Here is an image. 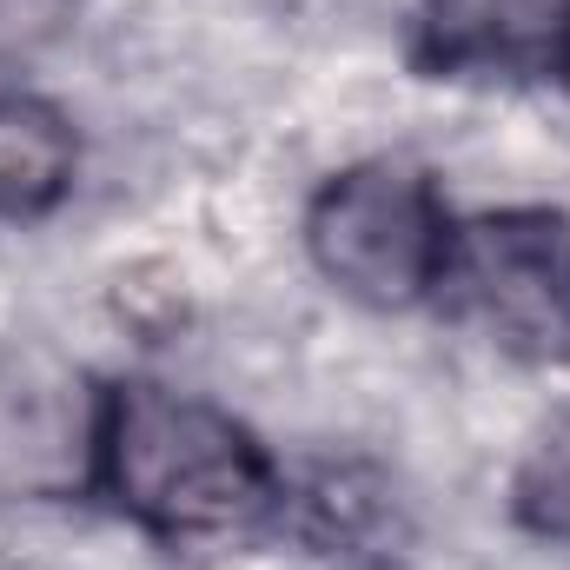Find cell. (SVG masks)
I'll list each match as a JSON object with an SVG mask.
<instances>
[{"mask_svg":"<svg viewBox=\"0 0 570 570\" xmlns=\"http://www.w3.org/2000/svg\"><path fill=\"white\" fill-rule=\"evenodd\" d=\"M87 491L159 544L246 538L285 511V478L259 431L153 379H114L94 399Z\"/></svg>","mask_w":570,"mask_h":570,"instance_id":"6da1fadb","label":"cell"},{"mask_svg":"<svg viewBox=\"0 0 570 570\" xmlns=\"http://www.w3.org/2000/svg\"><path fill=\"white\" fill-rule=\"evenodd\" d=\"M431 305L518 365H570V213L504 206L458 219Z\"/></svg>","mask_w":570,"mask_h":570,"instance_id":"7a4b0ae2","label":"cell"},{"mask_svg":"<svg viewBox=\"0 0 570 570\" xmlns=\"http://www.w3.org/2000/svg\"><path fill=\"white\" fill-rule=\"evenodd\" d=\"M451 213L419 166L358 159L332 173L305 206V253L318 279L372 312L425 305L444 266Z\"/></svg>","mask_w":570,"mask_h":570,"instance_id":"3957f363","label":"cell"},{"mask_svg":"<svg viewBox=\"0 0 570 570\" xmlns=\"http://www.w3.org/2000/svg\"><path fill=\"white\" fill-rule=\"evenodd\" d=\"M570 0H419L412 60L431 80H531L558 73Z\"/></svg>","mask_w":570,"mask_h":570,"instance_id":"277c9868","label":"cell"},{"mask_svg":"<svg viewBox=\"0 0 570 570\" xmlns=\"http://www.w3.org/2000/svg\"><path fill=\"white\" fill-rule=\"evenodd\" d=\"M80 140L60 107L0 94V219H40L73 193Z\"/></svg>","mask_w":570,"mask_h":570,"instance_id":"5b68a950","label":"cell"},{"mask_svg":"<svg viewBox=\"0 0 570 570\" xmlns=\"http://www.w3.org/2000/svg\"><path fill=\"white\" fill-rule=\"evenodd\" d=\"M511 524L538 544H570V412L524 444L511 471Z\"/></svg>","mask_w":570,"mask_h":570,"instance_id":"8992f818","label":"cell"},{"mask_svg":"<svg viewBox=\"0 0 570 570\" xmlns=\"http://www.w3.org/2000/svg\"><path fill=\"white\" fill-rule=\"evenodd\" d=\"M558 80H564V87H570V47H564V60H558Z\"/></svg>","mask_w":570,"mask_h":570,"instance_id":"52a82bcc","label":"cell"}]
</instances>
